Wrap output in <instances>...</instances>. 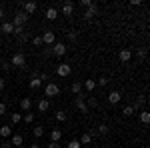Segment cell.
<instances>
[{
	"label": "cell",
	"mask_w": 150,
	"mask_h": 148,
	"mask_svg": "<svg viewBox=\"0 0 150 148\" xmlns=\"http://www.w3.org/2000/svg\"><path fill=\"white\" fill-rule=\"evenodd\" d=\"M10 64L14 68H24V66H26V56H24L22 52H16V54H12Z\"/></svg>",
	"instance_id": "1"
},
{
	"label": "cell",
	"mask_w": 150,
	"mask_h": 148,
	"mask_svg": "<svg viewBox=\"0 0 150 148\" xmlns=\"http://www.w3.org/2000/svg\"><path fill=\"white\" fill-rule=\"evenodd\" d=\"M60 94V86H58L56 82H48L46 88H44V96H48V98H54V96H58Z\"/></svg>",
	"instance_id": "2"
},
{
	"label": "cell",
	"mask_w": 150,
	"mask_h": 148,
	"mask_svg": "<svg viewBox=\"0 0 150 148\" xmlns=\"http://www.w3.org/2000/svg\"><path fill=\"white\" fill-rule=\"evenodd\" d=\"M26 22H28V16H26L24 12H16V14H14V20H12L14 28H18V26H24Z\"/></svg>",
	"instance_id": "3"
},
{
	"label": "cell",
	"mask_w": 150,
	"mask_h": 148,
	"mask_svg": "<svg viewBox=\"0 0 150 148\" xmlns=\"http://www.w3.org/2000/svg\"><path fill=\"white\" fill-rule=\"evenodd\" d=\"M84 98H86V96H84V94H80V96H76V100H74V106H76L82 114L90 112V110H88V106H86V102H84Z\"/></svg>",
	"instance_id": "4"
},
{
	"label": "cell",
	"mask_w": 150,
	"mask_h": 148,
	"mask_svg": "<svg viewBox=\"0 0 150 148\" xmlns=\"http://www.w3.org/2000/svg\"><path fill=\"white\" fill-rule=\"evenodd\" d=\"M70 72H72V66H70V64H58L56 66V74L60 76V78L70 76Z\"/></svg>",
	"instance_id": "5"
},
{
	"label": "cell",
	"mask_w": 150,
	"mask_h": 148,
	"mask_svg": "<svg viewBox=\"0 0 150 148\" xmlns=\"http://www.w3.org/2000/svg\"><path fill=\"white\" fill-rule=\"evenodd\" d=\"M40 36H42V44H54L56 42V34L52 30H46L44 34H40Z\"/></svg>",
	"instance_id": "6"
},
{
	"label": "cell",
	"mask_w": 150,
	"mask_h": 148,
	"mask_svg": "<svg viewBox=\"0 0 150 148\" xmlns=\"http://www.w3.org/2000/svg\"><path fill=\"white\" fill-rule=\"evenodd\" d=\"M52 54H54V56H64V54H66V44H62V42H58V44H54L52 46Z\"/></svg>",
	"instance_id": "7"
},
{
	"label": "cell",
	"mask_w": 150,
	"mask_h": 148,
	"mask_svg": "<svg viewBox=\"0 0 150 148\" xmlns=\"http://www.w3.org/2000/svg\"><path fill=\"white\" fill-rule=\"evenodd\" d=\"M96 14H98V8H96V4H90V6L86 8V12H84V20H92Z\"/></svg>",
	"instance_id": "8"
},
{
	"label": "cell",
	"mask_w": 150,
	"mask_h": 148,
	"mask_svg": "<svg viewBox=\"0 0 150 148\" xmlns=\"http://www.w3.org/2000/svg\"><path fill=\"white\" fill-rule=\"evenodd\" d=\"M22 8H24L22 12L26 14V16H28V14H34V12L38 10V4H36V2H24Z\"/></svg>",
	"instance_id": "9"
},
{
	"label": "cell",
	"mask_w": 150,
	"mask_h": 148,
	"mask_svg": "<svg viewBox=\"0 0 150 148\" xmlns=\"http://www.w3.org/2000/svg\"><path fill=\"white\" fill-rule=\"evenodd\" d=\"M10 144H12V146H16V148H20L24 144V136H22V134H12V136H10Z\"/></svg>",
	"instance_id": "10"
},
{
	"label": "cell",
	"mask_w": 150,
	"mask_h": 148,
	"mask_svg": "<svg viewBox=\"0 0 150 148\" xmlns=\"http://www.w3.org/2000/svg\"><path fill=\"white\" fill-rule=\"evenodd\" d=\"M120 100H122V94H120L118 90H112L110 94H108V102L110 104H118Z\"/></svg>",
	"instance_id": "11"
},
{
	"label": "cell",
	"mask_w": 150,
	"mask_h": 148,
	"mask_svg": "<svg viewBox=\"0 0 150 148\" xmlns=\"http://www.w3.org/2000/svg\"><path fill=\"white\" fill-rule=\"evenodd\" d=\"M40 86H42V80H40V76H38V74H34V76H32V80H30V88H32V90H38Z\"/></svg>",
	"instance_id": "12"
},
{
	"label": "cell",
	"mask_w": 150,
	"mask_h": 148,
	"mask_svg": "<svg viewBox=\"0 0 150 148\" xmlns=\"http://www.w3.org/2000/svg\"><path fill=\"white\" fill-rule=\"evenodd\" d=\"M60 138H62V130L60 128H54L50 132V142H60Z\"/></svg>",
	"instance_id": "13"
},
{
	"label": "cell",
	"mask_w": 150,
	"mask_h": 148,
	"mask_svg": "<svg viewBox=\"0 0 150 148\" xmlns=\"http://www.w3.org/2000/svg\"><path fill=\"white\" fill-rule=\"evenodd\" d=\"M118 58H120L122 62H128V60L132 58V52H130L128 48H122V50H120V54H118Z\"/></svg>",
	"instance_id": "14"
},
{
	"label": "cell",
	"mask_w": 150,
	"mask_h": 148,
	"mask_svg": "<svg viewBox=\"0 0 150 148\" xmlns=\"http://www.w3.org/2000/svg\"><path fill=\"white\" fill-rule=\"evenodd\" d=\"M0 136H2V138H10V136H12V128H10L8 124L0 126Z\"/></svg>",
	"instance_id": "15"
},
{
	"label": "cell",
	"mask_w": 150,
	"mask_h": 148,
	"mask_svg": "<svg viewBox=\"0 0 150 148\" xmlns=\"http://www.w3.org/2000/svg\"><path fill=\"white\" fill-rule=\"evenodd\" d=\"M0 30H2V32H6V34H14V24H12V22H2Z\"/></svg>",
	"instance_id": "16"
},
{
	"label": "cell",
	"mask_w": 150,
	"mask_h": 148,
	"mask_svg": "<svg viewBox=\"0 0 150 148\" xmlns=\"http://www.w3.org/2000/svg\"><path fill=\"white\" fill-rule=\"evenodd\" d=\"M72 10H74L72 2H64V4H62V14H64V16H72Z\"/></svg>",
	"instance_id": "17"
},
{
	"label": "cell",
	"mask_w": 150,
	"mask_h": 148,
	"mask_svg": "<svg viewBox=\"0 0 150 148\" xmlns=\"http://www.w3.org/2000/svg\"><path fill=\"white\" fill-rule=\"evenodd\" d=\"M20 108H22L24 112H30V108H32V100H30V98H22V100H20Z\"/></svg>",
	"instance_id": "18"
},
{
	"label": "cell",
	"mask_w": 150,
	"mask_h": 148,
	"mask_svg": "<svg viewBox=\"0 0 150 148\" xmlns=\"http://www.w3.org/2000/svg\"><path fill=\"white\" fill-rule=\"evenodd\" d=\"M78 142H80V146H84V144H90V142H92V134H90V132H84Z\"/></svg>",
	"instance_id": "19"
},
{
	"label": "cell",
	"mask_w": 150,
	"mask_h": 148,
	"mask_svg": "<svg viewBox=\"0 0 150 148\" xmlns=\"http://www.w3.org/2000/svg\"><path fill=\"white\" fill-rule=\"evenodd\" d=\"M46 18H48V20H54V18H58V10L54 8V6L46 8Z\"/></svg>",
	"instance_id": "20"
},
{
	"label": "cell",
	"mask_w": 150,
	"mask_h": 148,
	"mask_svg": "<svg viewBox=\"0 0 150 148\" xmlns=\"http://www.w3.org/2000/svg\"><path fill=\"white\" fill-rule=\"evenodd\" d=\"M70 90H72V94L80 96V94H82V84H80V82H74V84L70 86Z\"/></svg>",
	"instance_id": "21"
},
{
	"label": "cell",
	"mask_w": 150,
	"mask_h": 148,
	"mask_svg": "<svg viewBox=\"0 0 150 148\" xmlns=\"http://www.w3.org/2000/svg\"><path fill=\"white\" fill-rule=\"evenodd\" d=\"M82 88H86L88 92H92L94 88H96V80H86V82L82 84Z\"/></svg>",
	"instance_id": "22"
},
{
	"label": "cell",
	"mask_w": 150,
	"mask_h": 148,
	"mask_svg": "<svg viewBox=\"0 0 150 148\" xmlns=\"http://www.w3.org/2000/svg\"><path fill=\"white\" fill-rule=\"evenodd\" d=\"M56 120L58 122H66V120H68V114L64 112V110H58L56 112Z\"/></svg>",
	"instance_id": "23"
},
{
	"label": "cell",
	"mask_w": 150,
	"mask_h": 148,
	"mask_svg": "<svg viewBox=\"0 0 150 148\" xmlns=\"http://www.w3.org/2000/svg\"><path fill=\"white\" fill-rule=\"evenodd\" d=\"M48 108H50V102H48V100H40V102H38V110H40V112H46Z\"/></svg>",
	"instance_id": "24"
},
{
	"label": "cell",
	"mask_w": 150,
	"mask_h": 148,
	"mask_svg": "<svg viewBox=\"0 0 150 148\" xmlns=\"http://www.w3.org/2000/svg\"><path fill=\"white\" fill-rule=\"evenodd\" d=\"M12 124H18V122H22V114L20 112H12Z\"/></svg>",
	"instance_id": "25"
},
{
	"label": "cell",
	"mask_w": 150,
	"mask_h": 148,
	"mask_svg": "<svg viewBox=\"0 0 150 148\" xmlns=\"http://www.w3.org/2000/svg\"><path fill=\"white\" fill-rule=\"evenodd\" d=\"M22 120L26 122V124H32V122H34V114H32V112H26L22 116Z\"/></svg>",
	"instance_id": "26"
},
{
	"label": "cell",
	"mask_w": 150,
	"mask_h": 148,
	"mask_svg": "<svg viewBox=\"0 0 150 148\" xmlns=\"http://www.w3.org/2000/svg\"><path fill=\"white\" fill-rule=\"evenodd\" d=\"M86 106H88V110H90V108H96V106H98V100H96L94 96H90L88 102H86Z\"/></svg>",
	"instance_id": "27"
},
{
	"label": "cell",
	"mask_w": 150,
	"mask_h": 148,
	"mask_svg": "<svg viewBox=\"0 0 150 148\" xmlns=\"http://www.w3.org/2000/svg\"><path fill=\"white\" fill-rule=\"evenodd\" d=\"M32 132H34V136H36V138H42V136H44V128H42V126H36Z\"/></svg>",
	"instance_id": "28"
},
{
	"label": "cell",
	"mask_w": 150,
	"mask_h": 148,
	"mask_svg": "<svg viewBox=\"0 0 150 148\" xmlns=\"http://www.w3.org/2000/svg\"><path fill=\"white\" fill-rule=\"evenodd\" d=\"M140 120H142V124H148V122H150V114L148 112H142V114H140Z\"/></svg>",
	"instance_id": "29"
},
{
	"label": "cell",
	"mask_w": 150,
	"mask_h": 148,
	"mask_svg": "<svg viewBox=\"0 0 150 148\" xmlns=\"http://www.w3.org/2000/svg\"><path fill=\"white\" fill-rule=\"evenodd\" d=\"M98 132L104 136V134H108V132H110V128H108L106 124H100V126H98Z\"/></svg>",
	"instance_id": "30"
},
{
	"label": "cell",
	"mask_w": 150,
	"mask_h": 148,
	"mask_svg": "<svg viewBox=\"0 0 150 148\" xmlns=\"http://www.w3.org/2000/svg\"><path fill=\"white\" fill-rule=\"evenodd\" d=\"M122 114H124V116H132V114H134L132 106H124V108H122Z\"/></svg>",
	"instance_id": "31"
},
{
	"label": "cell",
	"mask_w": 150,
	"mask_h": 148,
	"mask_svg": "<svg viewBox=\"0 0 150 148\" xmlns=\"http://www.w3.org/2000/svg\"><path fill=\"white\" fill-rule=\"evenodd\" d=\"M106 84H108V78H106V76H102V78L96 80V86H106Z\"/></svg>",
	"instance_id": "32"
},
{
	"label": "cell",
	"mask_w": 150,
	"mask_h": 148,
	"mask_svg": "<svg viewBox=\"0 0 150 148\" xmlns=\"http://www.w3.org/2000/svg\"><path fill=\"white\" fill-rule=\"evenodd\" d=\"M32 44L34 46H42V36H34V38H32Z\"/></svg>",
	"instance_id": "33"
},
{
	"label": "cell",
	"mask_w": 150,
	"mask_h": 148,
	"mask_svg": "<svg viewBox=\"0 0 150 148\" xmlns=\"http://www.w3.org/2000/svg\"><path fill=\"white\" fill-rule=\"evenodd\" d=\"M68 148H82V146H80V142H78V140H70Z\"/></svg>",
	"instance_id": "34"
},
{
	"label": "cell",
	"mask_w": 150,
	"mask_h": 148,
	"mask_svg": "<svg viewBox=\"0 0 150 148\" xmlns=\"http://www.w3.org/2000/svg\"><path fill=\"white\" fill-rule=\"evenodd\" d=\"M4 114H6V104L0 102V116H4Z\"/></svg>",
	"instance_id": "35"
},
{
	"label": "cell",
	"mask_w": 150,
	"mask_h": 148,
	"mask_svg": "<svg viewBox=\"0 0 150 148\" xmlns=\"http://www.w3.org/2000/svg\"><path fill=\"white\" fill-rule=\"evenodd\" d=\"M68 38H70V40H76V38H78V32H74V30L68 32Z\"/></svg>",
	"instance_id": "36"
},
{
	"label": "cell",
	"mask_w": 150,
	"mask_h": 148,
	"mask_svg": "<svg viewBox=\"0 0 150 148\" xmlns=\"http://www.w3.org/2000/svg\"><path fill=\"white\" fill-rule=\"evenodd\" d=\"M12 144H10V140H6V142H2V144H0V148H10Z\"/></svg>",
	"instance_id": "37"
},
{
	"label": "cell",
	"mask_w": 150,
	"mask_h": 148,
	"mask_svg": "<svg viewBox=\"0 0 150 148\" xmlns=\"http://www.w3.org/2000/svg\"><path fill=\"white\" fill-rule=\"evenodd\" d=\"M90 4H94V2H90V0H82V6H84V8H88Z\"/></svg>",
	"instance_id": "38"
},
{
	"label": "cell",
	"mask_w": 150,
	"mask_h": 148,
	"mask_svg": "<svg viewBox=\"0 0 150 148\" xmlns=\"http://www.w3.org/2000/svg\"><path fill=\"white\" fill-rule=\"evenodd\" d=\"M4 88H6V80L0 78V90H4Z\"/></svg>",
	"instance_id": "39"
},
{
	"label": "cell",
	"mask_w": 150,
	"mask_h": 148,
	"mask_svg": "<svg viewBox=\"0 0 150 148\" xmlns=\"http://www.w3.org/2000/svg\"><path fill=\"white\" fill-rule=\"evenodd\" d=\"M48 148H60V144H58V142H50V144H48Z\"/></svg>",
	"instance_id": "40"
},
{
	"label": "cell",
	"mask_w": 150,
	"mask_h": 148,
	"mask_svg": "<svg viewBox=\"0 0 150 148\" xmlns=\"http://www.w3.org/2000/svg\"><path fill=\"white\" fill-rule=\"evenodd\" d=\"M130 4H132V6H140V4H142V0H132Z\"/></svg>",
	"instance_id": "41"
},
{
	"label": "cell",
	"mask_w": 150,
	"mask_h": 148,
	"mask_svg": "<svg viewBox=\"0 0 150 148\" xmlns=\"http://www.w3.org/2000/svg\"><path fill=\"white\" fill-rule=\"evenodd\" d=\"M28 148H42V146H40V144H36V142H34V144H30Z\"/></svg>",
	"instance_id": "42"
},
{
	"label": "cell",
	"mask_w": 150,
	"mask_h": 148,
	"mask_svg": "<svg viewBox=\"0 0 150 148\" xmlns=\"http://www.w3.org/2000/svg\"><path fill=\"white\" fill-rule=\"evenodd\" d=\"M2 16H4V10H2V8H0V18H2Z\"/></svg>",
	"instance_id": "43"
},
{
	"label": "cell",
	"mask_w": 150,
	"mask_h": 148,
	"mask_svg": "<svg viewBox=\"0 0 150 148\" xmlns=\"http://www.w3.org/2000/svg\"><path fill=\"white\" fill-rule=\"evenodd\" d=\"M0 44H2V38H0Z\"/></svg>",
	"instance_id": "44"
},
{
	"label": "cell",
	"mask_w": 150,
	"mask_h": 148,
	"mask_svg": "<svg viewBox=\"0 0 150 148\" xmlns=\"http://www.w3.org/2000/svg\"><path fill=\"white\" fill-rule=\"evenodd\" d=\"M98 148H102V146H98Z\"/></svg>",
	"instance_id": "45"
}]
</instances>
